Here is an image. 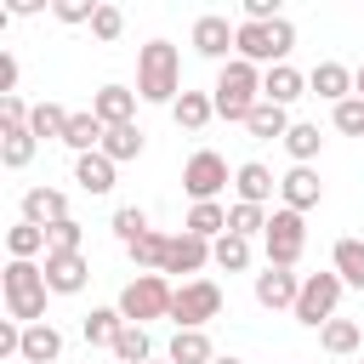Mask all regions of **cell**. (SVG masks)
Masks as SVG:
<instances>
[{"instance_id": "83f0119b", "label": "cell", "mask_w": 364, "mask_h": 364, "mask_svg": "<svg viewBox=\"0 0 364 364\" xmlns=\"http://www.w3.org/2000/svg\"><path fill=\"white\" fill-rule=\"evenodd\" d=\"M80 330H85L91 347H108V353H114V341H119V330H125V313H119V307H91Z\"/></svg>"}, {"instance_id": "836d02e7", "label": "cell", "mask_w": 364, "mask_h": 364, "mask_svg": "<svg viewBox=\"0 0 364 364\" xmlns=\"http://www.w3.org/2000/svg\"><path fill=\"white\" fill-rule=\"evenodd\" d=\"M210 262H216L222 273H245V267H250V239H239V233H222V239L210 245Z\"/></svg>"}, {"instance_id": "6da1fadb", "label": "cell", "mask_w": 364, "mask_h": 364, "mask_svg": "<svg viewBox=\"0 0 364 364\" xmlns=\"http://www.w3.org/2000/svg\"><path fill=\"white\" fill-rule=\"evenodd\" d=\"M136 97L142 102H176L182 97V57L171 40H148L136 51Z\"/></svg>"}, {"instance_id": "ba28073f", "label": "cell", "mask_w": 364, "mask_h": 364, "mask_svg": "<svg viewBox=\"0 0 364 364\" xmlns=\"http://www.w3.org/2000/svg\"><path fill=\"white\" fill-rule=\"evenodd\" d=\"M262 250H267V267H296L301 250H307V222L301 210H273L267 216V233H262Z\"/></svg>"}, {"instance_id": "ffe728a7", "label": "cell", "mask_w": 364, "mask_h": 364, "mask_svg": "<svg viewBox=\"0 0 364 364\" xmlns=\"http://www.w3.org/2000/svg\"><path fill=\"white\" fill-rule=\"evenodd\" d=\"M114 159L97 148V154H80L74 159V182H80V193H114Z\"/></svg>"}, {"instance_id": "f546056e", "label": "cell", "mask_w": 364, "mask_h": 364, "mask_svg": "<svg viewBox=\"0 0 364 364\" xmlns=\"http://www.w3.org/2000/svg\"><path fill=\"white\" fill-rule=\"evenodd\" d=\"M102 136H108V125H102L91 108H85V114H74V119H68V131H63V142H68L74 154H97V148H102Z\"/></svg>"}, {"instance_id": "cb8c5ba5", "label": "cell", "mask_w": 364, "mask_h": 364, "mask_svg": "<svg viewBox=\"0 0 364 364\" xmlns=\"http://www.w3.org/2000/svg\"><path fill=\"white\" fill-rule=\"evenodd\" d=\"M290 125H296V119H290V108H273V102H256V114L245 119V131H250L256 142H284V136H290Z\"/></svg>"}, {"instance_id": "9c48e42d", "label": "cell", "mask_w": 364, "mask_h": 364, "mask_svg": "<svg viewBox=\"0 0 364 364\" xmlns=\"http://www.w3.org/2000/svg\"><path fill=\"white\" fill-rule=\"evenodd\" d=\"M228 182H233V176H228V159H222L216 148H199V154L182 165V188H188V199H193V205H210Z\"/></svg>"}, {"instance_id": "bcb514c9", "label": "cell", "mask_w": 364, "mask_h": 364, "mask_svg": "<svg viewBox=\"0 0 364 364\" xmlns=\"http://www.w3.org/2000/svg\"><path fill=\"white\" fill-rule=\"evenodd\" d=\"M0 97H17V57H0Z\"/></svg>"}, {"instance_id": "7bdbcfd3", "label": "cell", "mask_w": 364, "mask_h": 364, "mask_svg": "<svg viewBox=\"0 0 364 364\" xmlns=\"http://www.w3.org/2000/svg\"><path fill=\"white\" fill-rule=\"evenodd\" d=\"M51 233V250H80V239H85V228L68 216V222H57V228H46Z\"/></svg>"}, {"instance_id": "ac0fdd59", "label": "cell", "mask_w": 364, "mask_h": 364, "mask_svg": "<svg viewBox=\"0 0 364 364\" xmlns=\"http://www.w3.org/2000/svg\"><path fill=\"white\" fill-rule=\"evenodd\" d=\"M296 97H307V74H296L290 63H279V68H267V74H262V102L290 108Z\"/></svg>"}, {"instance_id": "2e32d148", "label": "cell", "mask_w": 364, "mask_h": 364, "mask_svg": "<svg viewBox=\"0 0 364 364\" xmlns=\"http://www.w3.org/2000/svg\"><path fill=\"white\" fill-rule=\"evenodd\" d=\"M23 222H34V228L68 222V193H57V188H28V193H23Z\"/></svg>"}, {"instance_id": "603a6c76", "label": "cell", "mask_w": 364, "mask_h": 364, "mask_svg": "<svg viewBox=\"0 0 364 364\" xmlns=\"http://www.w3.org/2000/svg\"><path fill=\"white\" fill-rule=\"evenodd\" d=\"M171 119H176L182 131H205V125L216 119V102H210V91H182V97L171 102Z\"/></svg>"}, {"instance_id": "d4e9b609", "label": "cell", "mask_w": 364, "mask_h": 364, "mask_svg": "<svg viewBox=\"0 0 364 364\" xmlns=\"http://www.w3.org/2000/svg\"><path fill=\"white\" fill-rule=\"evenodd\" d=\"M182 233H193V239H222L228 233V205L222 199H210V205H188V222H182Z\"/></svg>"}, {"instance_id": "d590c367", "label": "cell", "mask_w": 364, "mask_h": 364, "mask_svg": "<svg viewBox=\"0 0 364 364\" xmlns=\"http://www.w3.org/2000/svg\"><path fill=\"white\" fill-rule=\"evenodd\" d=\"M102 154H108L114 165H125V159H142V131H136V125H114V131L102 136Z\"/></svg>"}, {"instance_id": "7402d4cb", "label": "cell", "mask_w": 364, "mask_h": 364, "mask_svg": "<svg viewBox=\"0 0 364 364\" xmlns=\"http://www.w3.org/2000/svg\"><path fill=\"white\" fill-rule=\"evenodd\" d=\"M57 358H63L57 324H23V364H57Z\"/></svg>"}, {"instance_id": "4fadbf2b", "label": "cell", "mask_w": 364, "mask_h": 364, "mask_svg": "<svg viewBox=\"0 0 364 364\" xmlns=\"http://www.w3.org/2000/svg\"><path fill=\"white\" fill-rule=\"evenodd\" d=\"M296 296H301V279H296L290 267H262V273H256V301H262L267 313L296 307Z\"/></svg>"}, {"instance_id": "277c9868", "label": "cell", "mask_w": 364, "mask_h": 364, "mask_svg": "<svg viewBox=\"0 0 364 364\" xmlns=\"http://www.w3.org/2000/svg\"><path fill=\"white\" fill-rule=\"evenodd\" d=\"M233 51H239L245 63H267V68H279V63L296 51V23H290V17H273V23H239Z\"/></svg>"}, {"instance_id": "1f68e13d", "label": "cell", "mask_w": 364, "mask_h": 364, "mask_svg": "<svg viewBox=\"0 0 364 364\" xmlns=\"http://www.w3.org/2000/svg\"><path fill=\"white\" fill-rule=\"evenodd\" d=\"M34 154H40V136L34 131H0V165L6 171H23Z\"/></svg>"}, {"instance_id": "f35d334b", "label": "cell", "mask_w": 364, "mask_h": 364, "mask_svg": "<svg viewBox=\"0 0 364 364\" xmlns=\"http://www.w3.org/2000/svg\"><path fill=\"white\" fill-rule=\"evenodd\" d=\"M142 233H148V210H142V205H119V210H114V239H119V245H136Z\"/></svg>"}, {"instance_id": "8d00e7d4", "label": "cell", "mask_w": 364, "mask_h": 364, "mask_svg": "<svg viewBox=\"0 0 364 364\" xmlns=\"http://www.w3.org/2000/svg\"><path fill=\"white\" fill-rule=\"evenodd\" d=\"M228 233H239V239L267 233V210L262 205H228Z\"/></svg>"}, {"instance_id": "8992f818", "label": "cell", "mask_w": 364, "mask_h": 364, "mask_svg": "<svg viewBox=\"0 0 364 364\" xmlns=\"http://www.w3.org/2000/svg\"><path fill=\"white\" fill-rule=\"evenodd\" d=\"M341 273H307L301 279V296H296V324H307V330H324L330 318H336V307H341Z\"/></svg>"}, {"instance_id": "5b68a950", "label": "cell", "mask_w": 364, "mask_h": 364, "mask_svg": "<svg viewBox=\"0 0 364 364\" xmlns=\"http://www.w3.org/2000/svg\"><path fill=\"white\" fill-rule=\"evenodd\" d=\"M171 296H176V284H165V273H136L125 290H119V313H125V324H142L148 330V318H171Z\"/></svg>"}, {"instance_id": "7c38bea8", "label": "cell", "mask_w": 364, "mask_h": 364, "mask_svg": "<svg viewBox=\"0 0 364 364\" xmlns=\"http://www.w3.org/2000/svg\"><path fill=\"white\" fill-rule=\"evenodd\" d=\"M279 199H284V210H313L318 199H324V182H318V171L313 165H290L284 176H279Z\"/></svg>"}, {"instance_id": "ee69618b", "label": "cell", "mask_w": 364, "mask_h": 364, "mask_svg": "<svg viewBox=\"0 0 364 364\" xmlns=\"http://www.w3.org/2000/svg\"><path fill=\"white\" fill-rule=\"evenodd\" d=\"M0 358H23V324L0 318Z\"/></svg>"}, {"instance_id": "30bf717a", "label": "cell", "mask_w": 364, "mask_h": 364, "mask_svg": "<svg viewBox=\"0 0 364 364\" xmlns=\"http://www.w3.org/2000/svg\"><path fill=\"white\" fill-rule=\"evenodd\" d=\"M40 267H46V290H51V296H80L85 279H91V262H85L80 250H51Z\"/></svg>"}, {"instance_id": "484cf974", "label": "cell", "mask_w": 364, "mask_h": 364, "mask_svg": "<svg viewBox=\"0 0 364 364\" xmlns=\"http://www.w3.org/2000/svg\"><path fill=\"white\" fill-rule=\"evenodd\" d=\"M6 250H11V262L51 256V233H46V228H34V222H17V228H6Z\"/></svg>"}, {"instance_id": "e0dca14e", "label": "cell", "mask_w": 364, "mask_h": 364, "mask_svg": "<svg viewBox=\"0 0 364 364\" xmlns=\"http://www.w3.org/2000/svg\"><path fill=\"white\" fill-rule=\"evenodd\" d=\"M205 262H210V239L171 233V245H165V267H159V273H199Z\"/></svg>"}, {"instance_id": "d6a6232c", "label": "cell", "mask_w": 364, "mask_h": 364, "mask_svg": "<svg viewBox=\"0 0 364 364\" xmlns=\"http://www.w3.org/2000/svg\"><path fill=\"white\" fill-rule=\"evenodd\" d=\"M318 148H324V136H318V125H307V119H296V125H290V136H284V154H290L296 165H313V159H318Z\"/></svg>"}, {"instance_id": "44dd1931", "label": "cell", "mask_w": 364, "mask_h": 364, "mask_svg": "<svg viewBox=\"0 0 364 364\" xmlns=\"http://www.w3.org/2000/svg\"><path fill=\"white\" fill-rule=\"evenodd\" d=\"M318 341H324V353H330V358H353V353L364 347V324H358V318H341V313H336V318H330V324L318 330Z\"/></svg>"}, {"instance_id": "5bb4252c", "label": "cell", "mask_w": 364, "mask_h": 364, "mask_svg": "<svg viewBox=\"0 0 364 364\" xmlns=\"http://www.w3.org/2000/svg\"><path fill=\"white\" fill-rule=\"evenodd\" d=\"M307 91L313 97H324V102H347L353 97V68L347 63H313V74H307Z\"/></svg>"}, {"instance_id": "3957f363", "label": "cell", "mask_w": 364, "mask_h": 364, "mask_svg": "<svg viewBox=\"0 0 364 364\" xmlns=\"http://www.w3.org/2000/svg\"><path fill=\"white\" fill-rule=\"evenodd\" d=\"M0 290H6V318H17V324H46V267L40 262H6V279H0Z\"/></svg>"}, {"instance_id": "8fae6325", "label": "cell", "mask_w": 364, "mask_h": 364, "mask_svg": "<svg viewBox=\"0 0 364 364\" xmlns=\"http://www.w3.org/2000/svg\"><path fill=\"white\" fill-rule=\"evenodd\" d=\"M233 40H239V28L222 17V11H205L199 23H193V51L199 57H216V63H233L228 51H233Z\"/></svg>"}, {"instance_id": "b9f144b4", "label": "cell", "mask_w": 364, "mask_h": 364, "mask_svg": "<svg viewBox=\"0 0 364 364\" xmlns=\"http://www.w3.org/2000/svg\"><path fill=\"white\" fill-rule=\"evenodd\" d=\"M97 6H102V0H57L51 11H57V23H91Z\"/></svg>"}, {"instance_id": "4316f807", "label": "cell", "mask_w": 364, "mask_h": 364, "mask_svg": "<svg viewBox=\"0 0 364 364\" xmlns=\"http://www.w3.org/2000/svg\"><path fill=\"white\" fill-rule=\"evenodd\" d=\"M330 273H341L347 290H364V239H336V250H330Z\"/></svg>"}, {"instance_id": "4dcf8cb0", "label": "cell", "mask_w": 364, "mask_h": 364, "mask_svg": "<svg viewBox=\"0 0 364 364\" xmlns=\"http://www.w3.org/2000/svg\"><path fill=\"white\" fill-rule=\"evenodd\" d=\"M68 108L63 102H34V119H28V131L40 136V142H63V131H68Z\"/></svg>"}, {"instance_id": "7a4b0ae2", "label": "cell", "mask_w": 364, "mask_h": 364, "mask_svg": "<svg viewBox=\"0 0 364 364\" xmlns=\"http://www.w3.org/2000/svg\"><path fill=\"white\" fill-rule=\"evenodd\" d=\"M210 102H216L222 119H239V125H245V119L256 114V102H262V68L245 63V57L222 63V74H216V85H210Z\"/></svg>"}, {"instance_id": "60d3db41", "label": "cell", "mask_w": 364, "mask_h": 364, "mask_svg": "<svg viewBox=\"0 0 364 364\" xmlns=\"http://www.w3.org/2000/svg\"><path fill=\"white\" fill-rule=\"evenodd\" d=\"M336 131H347V136H364V97H347V102H336Z\"/></svg>"}, {"instance_id": "e575fe53", "label": "cell", "mask_w": 364, "mask_h": 364, "mask_svg": "<svg viewBox=\"0 0 364 364\" xmlns=\"http://www.w3.org/2000/svg\"><path fill=\"white\" fill-rule=\"evenodd\" d=\"M148 358H154L148 330H142V324H125V330H119V341H114V364H148Z\"/></svg>"}, {"instance_id": "ab89813d", "label": "cell", "mask_w": 364, "mask_h": 364, "mask_svg": "<svg viewBox=\"0 0 364 364\" xmlns=\"http://www.w3.org/2000/svg\"><path fill=\"white\" fill-rule=\"evenodd\" d=\"M91 34H97V40H119V34H125V11L102 0V6H97V17H91Z\"/></svg>"}, {"instance_id": "9a60e30c", "label": "cell", "mask_w": 364, "mask_h": 364, "mask_svg": "<svg viewBox=\"0 0 364 364\" xmlns=\"http://www.w3.org/2000/svg\"><path fill=\"white\" fill-rule=\"evenodd\" d=\"M91 114L114 131V125H136V91H125V85H102L97 97H91Z\"/></svg>"}, {"instance_id": "c3c4849f", "label": "cell", "mask_w": 364, "mask_h": 364, "mask_svg": "<svg viewBox=\"0 0 364 364\" xmlns=\"http://www.w3.org/2000/svg\"><path fill=\"white\" fill-rule=\"evenodd\" d=\"M353 97H364V63L353 68Z\"/></svg>"}, {"instance_id": "f907efd6", "label": "cell", "mask_w": 364, "mask_h": 364, "mask_svg": "<svg viewBox=\"0 0 364 364\" xmlns=\"http://www.w3.org/2000/svg\"><path fill=\"white\" fill-rule=\"evenodd\" d=\"M148 364H171V358H148Z\"/></svg>"}, {"instance_id": "d6986e66", "label": "cell", "mask_w": 364, "mask_h": 364, "mask_svg": "<svg viewBox=\"0 0 364 364\" xmlns=\"http://www.w3.org/2000/svg\"><path fill=\"white\" fill-rule=\"evenodd\" d=\"M233 188H239V205H267L273 188H279V176H273L262 159H245V165L233 171Z\"/></svg>"}, {"instance_id": "74e56055", "label": "cell", "mask_w": 364, "mask_h": 364, "mask_svg": "<svg viewBox=\"0 0 364 364\" xmlns=\"http://www.w3.org/2000/svg\"><path fill=\"white\" fill-rule=\"evenodd\" d=\"M165 245H171V233H154V228H148V233H142L136 245H125V250H131L136 267H154V273H159V267H165Z\"/></svg>"}, {"instance_id": "f1b7e54d", "label": "cell", "mask_w": 364, "mask_h": 364, "mask_svg": "<svg viewBox=\"0 0 364 364\" xmlns=\"http://www.w3.org/2000/svg\"><path fill=\"white\" fill-rule=\"evenodd\" d=\"M165 358H171V364H210V358H216V347H210V336H205V330H176V336H171V347H165Z\"/></svg>"}, {"instance_id": "f6af8a7d", "label": "cell", "mask_w": 364, "mask_h": 364, "mask_svg": "<svg viewBox=\"0 0 364 364\" xmlns=\"http://www.w3.org/2000/svg\"><path fill=\"white\" fill-rule=\"evenodd\" d=\"M279 17V0H245V23H273Z\"/></svg>"}, {"instance_id": "7dc6e473", "label": "cell", "mask_w": 364, "mask_h": 364, "mask_svg": "<svg viewBox=\"0 0 364 364\" xmlns=\"http://www.w3.org/2000/svg\"><path fill=\"white\" fill-rule=\"evenodd\" d=\"M6 11H11V17H34V11H40V0H11Z\"/></svg>"}, {"instance_id": "681fc988", "label": "cell", "mask_w": 364, "mask_h": 364, "mask_svg": "<svg viewBox=\"0 0 364 364\" xmlns=\"http://www.w3.org/2000/svg\"><path fill=\"white\" fill-rule=\"evenodd\" d=\"M210 364H245V358H233V353H228V358H222V353H216V358H210Z\"/></svg>"}, {"instance_id": "52a82bcc", "label": "cell", "mask_w": 364, "mask_h": 364, "mask_svg": "<svg viewBox=\"0 0 364 364\" xmlns=\"http://www.w3.org/2000/svg\"><path fill=\"white\" fill-rule=\"evenodd\" d=\"M216 313H222V284L216 279H182L176 284V296H171L176 330H205Z\"/></svg>"}]
</instances>
